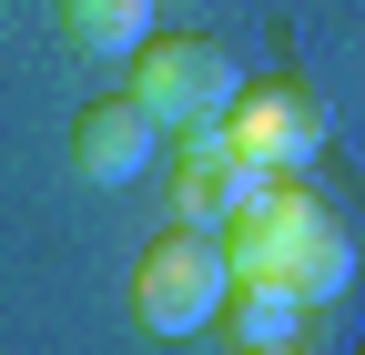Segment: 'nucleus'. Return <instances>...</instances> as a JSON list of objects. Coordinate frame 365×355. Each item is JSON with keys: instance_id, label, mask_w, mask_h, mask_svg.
<instances>
[{"instance_id": "obj_2", "label": "nucleus", "mask_w": 365, "mask_h": 355, "mask_svg": "<svg viewBox=\"0 0 365 355\" xmlns=\"http://www.w3.org/2000/svg\"><path fill=\"white\" fill-rule=\"evenodd\" d=\"M223 244L203 234V224H173V234H153L143 244V264H132V325L143 335H203L213 315H223Z\"/></svg>"}, {"instance_id": "obj_6", "label": "nucleus", "mask_w": 365, "mask_h": 355, "mask_svg": "<svg viewBox=\"0 0 365 355\" xmlns=\"http://www.w3.org/2000/svg\"><path fill=\"white\" fill-rule=\"evenodd\" d=\"M71 163H81V183H143L163 163V132L132 92H102V102L71 112Z\"/></svg>"}, {"instance_id": "obj_5", "label": "nucleus", "mask_w": 365, "mask_h": 355, "mask_svg": "<svg viewBox=\"0 0 365 355\" xmlns=\"http://www.w3.org/2000/svg\"><path fill=\"white\" fill-rule=\"evenodd\" d=\"M274 234H284V284L325 315V304L355 284V234L335 224V203H314V193L294 183V173L274 183Z\"/></svg>"}, {"instance_id": "obj_1", "label": "nucleus", "mask_w": 365, "mask_h": 355, "mask_svg": "<svg viewBox=\"0 0 365 355\" xmlns=\"http://www.w3.org/2000/svg\"><path fill=\"white\" fill-rule=\"evenodd\" d=\"M122 92L153 112V132H203V122H223V102L244 92V61L223 51V41H203V31H153L143 51H132Z\"/></svg>"}, {"instance_id": "obj_9", "label": "nucleus", "mask_w": 365, "mask_h": 355, "mask_svg": "<svg viewBox=\"0 0 365 355\" xmlns=\"http://www.w3.org/2000/svg\"><path fill=\"white\" fill-rule=\"evenodd\" d=\"M244 355H304V345H244Z\"/></svg>"}, {"instance_id": "obj_7", "label": "nucleus", "mask_w": 365, "mask_h": 355, "mask_svg": "<svg viewBox=\"0 0 365 355\" xmlns=\"http://www.w3.org/2000/svg\"><path fill=\"white\" fill-rule=\"evenodd\" d=\"M223 325H234V345H304L314 304L284 274H264V284H223Z\"/></svg>"}, {"instance_id": "obj_8", "label": "nucleus", "mask_w": 365, "mask_h": 355, "mask_svg": "<svg viewBox=\"0 0 365 355\" xmlns=\"http://www.w3.org/2000/svg\"><path fill=\"white\" fill-rule=\"evenodd\" d=\"M61 31L91 61H132L153 41V0H61Z\"/></svg>"}, {"instance_id": "obj_3", "label": "nucleus", "mask_w": 365, "mask_h": 355, "mask_svg": "<svg viewBox=\"0 0 365 355\" xmlns=\"http://www.w3.org/2000/svg\"><path fill=\"white\" fill-rule=\"evenodd\" d=\"M223 143L244 163H264V173H304L325 153V102L284 71H244V92L223 102Z\"/></svg>"}, {"instance_id": "obj_4", "label": "nucleus", "mask_w": 365, "mask_h": 355, "mask_svg": "<svg viewBox=\"0 0 365 355\" xmlns=\"http://www.w3.org/2000/svg\"><path fill=\"white\" fill-rule=\"evenodd\" d=\"M163 173H173V224H223V213H244V203H264L284 173H264V163H244L234 143H223V122H203V132H182V153H163Z\"/></svg>"}]
</instances>
